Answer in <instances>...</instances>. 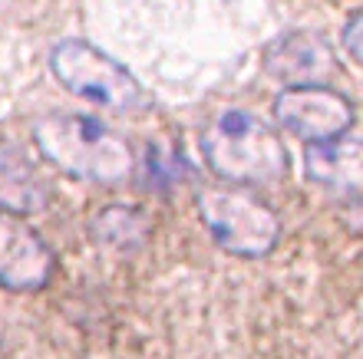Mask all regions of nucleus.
<instances>
[{
	"label": "nucleus",
	"instance_id": "nucleus-7",
	"mask_svg": "<svg viewBox=\"0 0 363 359\" xmlns=\"http://www.w3.org/2000/svg\"><path fill=\"white\" fill-rule=\"evenodd\" d=\"M264 73L281 86L327 83L337 73V53L314 30H291L264 47Z\"/></svg>",
	"mask_w": 363,
	"mask_h": 359
},
{
	"label": "nucleus",
	"instance_id": "nucleus-11",
	"mask_svg": "<svg viewBox=\"0 0 363 359\" xmlns=\"http://www.w3.org/2000/svg\"><path fill=\"white\" fill-rule=\"evenodd\" d=\"M360 33H363V13H360V10H354V13L347 17L344 30H340V47L347 50V57H350V63H354V67H360V59H363Z\"/></svg>",
	"mask_w": 363,
	"mask_h": 359
},
{
	"label": "nucleus",
	"instance_id": "nucleus-1",
	"mask_svg": "<svg viewBox=\"0 0 363 359\" xmlns=\"http://www.w3.org/2000/svg\"><path fill=\"white\" fill-rule=\"evenodd\" d=\"M40 155L63 175L93 185H119L133 175L135 155L123 132H116L99 115L53 113L33 125Z\"/></svg>",
	"mask_w": 363,
	"mask_h": 359
},
{
	"label": "nucleus",
	"instance_id": "nucleus-4",
	"mask_svg": "<svg viewBox=\"0 0 363 359\" xmlns=\"http://www.w3.org/2000/svg\"><path fill=\"white\" fill-rule=\"evenodd\" d=\"M50 73L77 99L113 109V113H139L149 106L143 83L129 69L86 40H63L50 53Z\"/></svg>",
	"mask_w": 363,
	"mask_h": 359
},
{
	"label": "nucleus",
	"instance_id": "nucleus-8",
	"mask_svg": "<svg viewBox=\"0 0 363 359\" xmlns=\"http://www.w3.org/2000/svg\"><path fill=\"white\" fill-rule=\"evenodd\" d=\"M307 181H314L317 188L330 191L337 198H360L363 188V149L354 135H344L337 142L307 145L304 155Z\"/></svg>",
	"mask_w": 363,
	"mask_h": 359
},
{
	"label": "nucleus",
	"instance_id": "nucleus-10",
	"mask_svg": "<svg viewBox=\"0 0 363 359\" xmlns=\"http://www.w3.org/2000/svg\"><path fill=\"white\" fill-rule=\"evenodd\" d=\"M93 237L96 244L109 247V251H139L149 237V217L135 205H109V208L96 211L93 217Z\"/></svg>",
	"mask_w": 363,
	"mask_h": 359
},
{
	"label": "nucleus",
	"instance_id": "nucleus-3",
	"mask_svg": "<svg viewBox=\"0 0 363 359\" xmlns=\"http://www.w3.org/2000/svg\"><path fill=\"white\" fill-rule=\"evenodd\" d=\"M195 208L211 241L231 257L258 261L268 257L281 241L277 211L261 198L258 188L221 181L195 195Z\"/></svg>",
	"mask_w": 363,
	"mask_h": 359
},
{
	"label": "nucleus",
	"instance_id": "nucleus-2",
	"mask_svg": "<svg viewBox=\"0 0 363 359\" xmlns=\"http://www.w3.org/2000/svg\"><path fill=\"white\" fill-rule=\"evenodd\" d=\"M201 155L218 181L245 188L284 181L291 165L281 132L248 109H225L215 115L201 132Z\"/></svg>",
	"mask_w": 363,
	"mask_h": 359
},
{
	"label": "nucleus",
	"instance_id": "nucleus-6",
	"mask_svg": "<svg viewBox=\"0 0 363 359\" xmlns=\"http://www.w3.org/2000/svg\"><path fill=\"white\" fill-rule=\"evenodd\" d=\"M57 257L50 244L20 215L0 208V287L13 293H37L50 284Z\"/></svg>",
	"mask_w": 363,
	"mask_h": 359
},
{
	"label": "nucleus",
	"instance_id": "nucleus-9",
	"mask_svg": "<svg viewBox=\"0 0 363 359\" xmlns=\"http://www.w3.org/2000/svg\"><path fill=\"white\" fill-rule=\"evenodd\" d=\"M50 205V185L20 152L0 145V208L10 215H37Z\"/></svg>",
	"mask_w": 363,
	"mask_h": 359
},
{
	"label": "nucleus",
	"instance_id": "nucleus-5",
	"mask_svg": "<svg viewBox=\"0 0 363 359\" xmlns=\"http://www.w3.org/2000/svg\"><path fill=\"white\" fill-rule=\"evenodd\" d=\"M271 115L287 135L307 145L337 142L357 125V106L327 83L284 86L271 103Z\"/></svg>",
	"mask_w": 363,
	"mask_h": 359
}]
</instances>
